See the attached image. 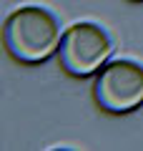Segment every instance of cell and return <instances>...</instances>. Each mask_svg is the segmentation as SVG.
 Wrapping results in <instances>:
<instances>
[{
	"instance_id": "6da1fadb",
	"label": "cell",
	"mask_w": 143,
	"mask_h": 151,
	"mask_svg": "<svg viewBox=\"0 0 143 151\" xmlns=\"http://www.w3.org/2000/svg\"><path fill=\"white\" fill-rule=\"evenodd\" d=\"M60 23L45 8L25 5L10 13L3 25V43L5 50L25 65L45 63L48 58L58 55L60 48Z\"/></svg>"
},
{
	"instance_id": "7a4b0ae2",
	"label": "cell",
	"mask_w": 143,
	"mask_h": 151,
	"mask_svg": "<svg viewBox=\"0 0 143 151\" xmlns=\"http://www.w3.org/2000/svg\"><path fill=\"white\" fill-rule=\"evenodd\" d=\"M95 106L113 116H126L143 106V65L136 60H108L93 81Z\"/></svg>"
},
{
	"instance_id": "3957f363",
	"label": "cell",
	"mask_w": 143,
	"mask_h": 151,
	"mask_svg": "<svg viewBox=\"0 0 143 151\" xmlns=\"http://www.w3.org/2000/svg\"><path fill=\"white\" fill-rule=\"evenodd\" d=\"M111 35L95 23H75L60 38L58 60L60 68L73 78L95 76L111 58Z\"/></svg>"
},
{
	"instance_id": "277c9868",
	"label": "cell",
	"mask_w": 143,
	"mask_h": 151,
	"mask_svg": "<svg viewBox=\"0 0 143 151\" xmlns=\"http://www.w3.org/2000/svg\"><path fill=\"white\" fill-rule=\"evenodd\" d=\"M133 3H143V0H133Z\"/></svg>"
}]
</instances>
